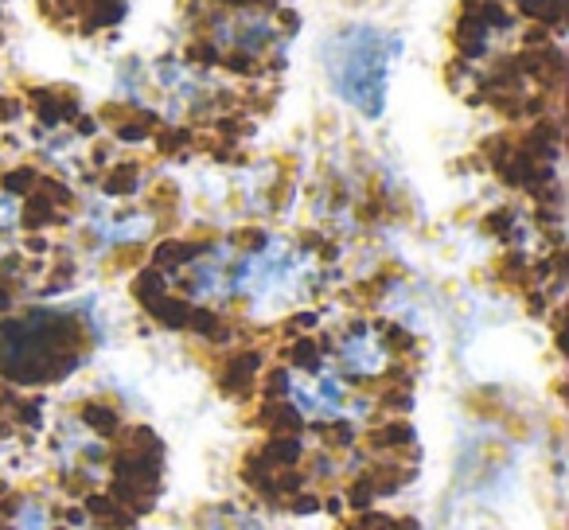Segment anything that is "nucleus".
Segmentation results:
<instances>
[{"mask_svg":"<svg viewBox=\"0 0 569 530\" xmlns=\"http://www.w3.org/2000/svg\"><path fill=\"white\" fill-rule=\"evenodd\" d=\"M398 51H402L398 36L382 32V28L351 24L336 32L325 43V67L336 94L367 118H379L387 106V79Z\"/></svg>","mask_w":569,"mask_h":530,"instance_id":"nucleus-1","label":"nucleus"},{"mask_svg":"<svg viewBox=\"0 0 569 530\" xmlns=\"http://www.w3.org/2000/svg\"><path fill=\"white\" fill-rule=\"evenodd\" d=\"M312 278H317V266L309 253L281 242V238H269L261 250L234 258L230 297H242L253 312L273 317V312H284L289 304L301 301L312 289Z\"/></svg>","mask_w":569,"mask_h":530,"instance_id":"nucleus-2","label":"nucleus"},{"mask_svg":"<svg viewBox=\"0 0 569 530\" xmlns=\"http://www.w3.org/2000/svg\"><path fill=\"white\" fill-rule=\"evenodd\" d=\"M284 394L309 421H340L351 413L348 390L332 371H284Z\"/></svg>","mask_w":569,"mask_h":530,"instance_id":"nucleus-3","label":"nucleus"},{"mask_svg":"<svg viewBox=\"0 0 569 530\" xmlns=\"http://www.w3.org/2000/svg\"><path fill=\"white\" fill-rule=\"evenodd\" d=\"M336 359H340L343 371L356 374V379H371V374L387 371L390 351H387V343H382V336L375 332V328H356V332H348L340 340Z\"/></svg>","mask_w":569,"mask_h":530,"instance_id":"nucleus-4","label":"nucleus"},{"mask_svg":"<svg viewBox=\"0 0 569 530\" xmlns=\"http://www.w3.org/2000/svg\"><path fill=\"white\" fill-rule=\"evenodd\" d=\"M230 270H234V253L211 250L188 270V293L196 301H230Z\"/></svg>","mask_w":569,"mask_h":530,"instance_id":"nucleus-5","label":"nucleus"},{"mask_svg":"<svg viewBox=\"0 0 569 530\" xmlns=\"http://www.w3.org/2000/svg\"><path fill=\"white\" fill-rule=\"evenodd\" d=\"M20 222V199L9 196V191L0 188V230L4 227H17Z\"/></svg>","mask_w":569,"mask_h":530,"instance_id":"nucleus-6","label":"nucleus"},{"mask_svg":"<svg viewBox=\"0 0 569 530\" xmlns=\"http://www.w3.org/2000/svg\"><path fill=\"white\" fill-rule=\"evenodd\" d=\"M20 522H24V530H48V511L40 503H28L20 511Z\"/></svg>","mask_w":569,"mask_h":530,"instance_id":"nucleus-7","label":"nucleus"}]
</instances>
